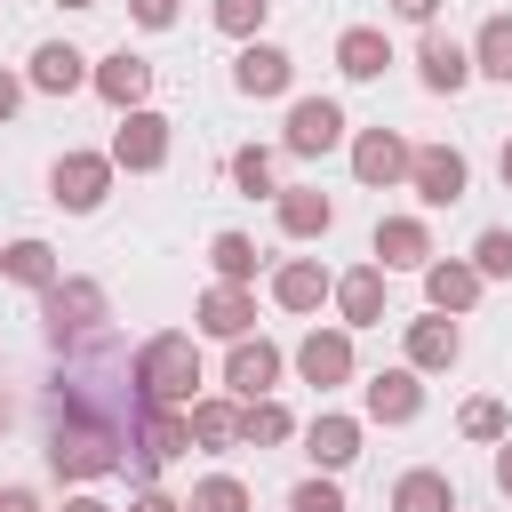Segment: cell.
Listing matches in <instances>:
<instances>
[{
    "label": "cell",
    "instance_id": "6da1fadb",
    "mask_svg": "<svg viewBox=\"0 0 512 512\" xmlns=\"http://www.w3.org/2000/svg\"><path fill=\"white\" fill-rule=\"evenodd\" d=\"M128 376H136L144 408H192L200 400V344L184 328H160V336H144V352H136Z\"/></svg>",
    "mask_w": 512,
    "mask_h": 512
},
{
    "label": "cell",
    "instance_id": "7a4b0ae2",
    "mask_svg": "<svg viewBox=\"0 0 512 512\" xmlns=\"http://www.w3.org/2000/svg\"><path fill=\"white\" fill-rule=\"evenodd\" d=\"M40 320H48V344L72 352L80 336L104 328V288L96 280H56V288H40Z\"/></svg>",
    "mask_w": 512,
    "mask_h": 512
},
{
    "label": "cell",
    "instance_id": "3957f363",
    "mask_svg": "<svg viewBox=\"0 0 512 512\" xmlns=\"http://www.w3.org/2000/svg\"><path fill=\"white\" fill-rule=\"evenodd\" d=\"M408 184H416V200H424V208H456V200H464V184H472V168H464V152H456V144H416Z\"/></svg>",
    "mask_w": 512,
    "mask_h": 512
},
{
    "label": "cell",
    "instance_id": "277c9868",
    "mask_svg": "<svg viewBox=\"0 0 512 512\" xmlns=\"http://www.w3.org/2000/svg\"><path fill=\"white\" fill-rule=\"evenodd\" d=\"M48 192H56V208L88 216V208L112 192V152H64V160L48 168Z\"/></svg>",
    "mask_w": 512,
    "mask_h": 512
},
{
    "label": "cell",
    "instance_id": "5b68a950",
    "mask_svg": "<svg viewBox=\"0 0 512 512\" xmlns=\"http://www.w3.org/2000/svg\"><path fill=\"white\" fill-rule=\"evenodd\" d=\"M408 160H416V144H408L400 128H360V144H352V176H360V184H376V192H384V184H400V176H408Z\"/></svg>",
    "mask_w": 512,
    "mask_h": 512
},
{
    "label": "cell",
    "instance_id": "8992f818",
    "mask_svg": "<svg viewBox=\"0 0 512 512\" xmlns=\"http://www.w3.org/2000/svg\"><path fill=\"white\" fill-rule=\"evenodd\" d=\"M336 136H344V104H328V96H296V104H288V136H280V144H288L296 160L328 152Z\"/></svg>",
    "mask_w": 512,
    "mask_h": 512
},
{
    "label": "cell",
    "instance_id": "52a82bcc",
    "mask_svg": "<svg viewBox=\"0 0 512 512\" xmlns=\"http://www.w3.org/2000/svg\"><path fill=\"white\" fill-rule=\"evenodd\" d=\"M168 160V120L160 112H120V128H112V168H160Z\"/></svg>",
    "mask_w": 512,
    "mask_h": 512
},
{
    "label": "cell",
    "instance_id": "ba28073f",
    "mask_svg": "<svg viewBox=\"0 0 512 512\" xmlns=\"http://www.w3.org/2000/svg\"><path fill=\"white\" fill-rule=\"evenodd\" d=\"M224 384H232L240 408H248V400H272V384H280V352H272L264 336H240L232 360H224Z\"/></svg>",
    "mask_w": 512,
    "mask_h": 512
},
{
    "label": "cell",
    "instance_id": "9c48e42d",
    "mask_svg": "<svg viewBox=\"0 0 512 512\" xmlns=\"http://www.w3.org/2000/svg\"><path fill=\"white\" fill-rule=\"evenodd\" d=\"M288 80H296V64H288V48H272V40H248V48L232 56V88H240V96H288Z\"/></svg>",
    "mask_w": 512,
    "mask_h": 512
},
{
    "label": "cell",
    "instance_id": "30bf717a",
    "mask_svg": "<svg viewBox=\"0 0 512 512\" xmlns=\"http://www.w3.org/2000/svg\"><path fill=\"white\" fill-rule=\"evenodd\" d=\"M96 96L120 104V112H144V96H152V64H144L136 48H112V56L96 64Z\"/></svg>",
    "mask_w": 512,
    "mask_h": 512
},
{
    "label": "cell",
    "instance_id": "8fae6325",
    "mask_svg": "<svg viewBox=\"0 0 512 512\" xmlns=\"http://www.w3.org/2000/svg\"><path fill=\"white\" fill-rule=\"evenodd\" d=\"M376 264H384V272H424V264H432L424 216H384V224H376Z\"/></svg>",
    "mask_w": 512,
    "mask_h": 512
},
{
    "label": "cell",
    "instance_id": "7c38bea8",
    "mask_svg": "<svg viewBox=\"0 0 512 512\" xmlns=\"http://www.w3.org/2000/svg\"><path fill=\"white\" fill-rule=\"evenodd\" d=\"M296 368H304V384H320V392L344 384V376H352V336H344V328H312V336L296 344Z\"/></svg>",
    "mask_w": 512,
    "mask_h": 512
},
{
    "label": "cell",
    "instance_id": "4fadbf2b",
    "mask_svg": "<svg viewBox=\"0 0 512 512\" xmlns=\"http://www.w3.org/2000/svg\"><path fill=\"white\" fill-rule=\"evenodd\" d=\"M320 296H336V280H328L312 256H288V264L272 272V304H280V312H320Z\"/></svg>",
    "mask_w": 512,
    "mask_h": 512
},
{
    "label": "cell",
    "instance_id": "5bb4252c",
    "mask_svg": "<svg viewBox=\"0 0 512 512\" xmlns=\"http://www.w3.org/2000/svg\"><path fill=\"white\" fill-rule=\"evenodd\" d=\"M304 456H312L320 472H344V464L360 456V416H312V424H304Z\"/></svg>",
    "mask_w": 512,
    "mask_h": 512
},
{
    "label": "cell",
    "instance_id": "9a60e30c",
    "mask_svg": "<svg viewBox=\"0 0 512 512\" xmlns=\"http://www.w3.org/2000/svg\"><path fill=\"white\" fill-rule=\"evenodd\" d=\"M416 72H424V88H432V96H456V88L472 80V56H464L448 32H424V48H416Z\"/></svg>",
    "mask_w": 512,
    "mask_h": 512
},
{
    "label": "cell",
    "instance_id": "2e32d148",
    "mask_svg": "<svg viewBox=\"0 0 512 512\" xmlns=\"http://www.w3.org/2000/svg\"><path fill=\"white\" fill-rule=\"evenodd\" d=\"M88 80H96V72H88L80 48H64V40L32 48V88H40V96H72V88H88Z\"/></svg>",
    "mask_w": 512,
    "mask_h": 512
},
{
    "label": "cell",
    "instance_id": "e0dca14e",
    "mask_svg": "<svg viewBox=\"0 0 512 512\" xmlns=\"http://www.w3.org/2000/svg\"><path fill=\"white\" fill-rule=\"evenodd\" d=\"M336 312H344V328H376V320H384V264L344 272V280H336Z\"/></svg>",
    "mask_w": 512,
    "mask_h": 512
},
{
    "label": "cell",
    "instance_id": "ac0fdd59",
    "mask_svg": "<svg viewBox=\"0 0 512 512\" xmlns=\"http://www.w3.org/2000/svg\"><path fill=\"white\" fill-rule=\"evenodd\" d=\"M416 408H424L416 368H384V376H368V416H376V424H408Z\"/></svg>",
    "mask_w": 512,
    "mask_h": 512
},
{
    "label": "cell",
    "instance_id": "d6986e66",
    "mask_svg": "<svg viewBox=\"0 0 512 512\" xmlns=\"http://www.w3.org/2000/svg\"><path fill=\"white\" fill-rule=\"evenodd\" d=\"M384 64H392V40H384L376 24H352V32L336 40V72H344V80H384Z\"/></svg>",
    "mask_w": 512,
    "mask_h": 512
},
{
    "label": "cell",
    "instance_id": "ffe728a7",
    "mask_svg": "<svg viewBox=\"0 0 512 512\" xmlns=\"http://www.w3.org/2000/svg\"><path fill=\"white\" fill-rule=\"evenodd\" d=\"M424 296H432V312H472V304H480V272H472L464 256L424 264Z\"/></svg>",
    "mask_w": 512,
    "mask_h": 512
},
{
    "label": "cell",
    "instance_id": "44dd1931",
    "mask_svg": "<svg viewBox=\"0 0 512 512\" xmlns=\"http://www.w3.org/2000/svg\"><path fill=\"white\" fill-rule=\"evenodd\" d=\"M248 320H256V296H248V288H224V280H216V288L200 296V328H208V336L240 344V336H248Z\"/></svg>",
    "mask_w": 512,
    "mask_h": 512
},
{
    "label": "cell",
    "instance_id": "7402d4cb",
    "mask_svg": "<svg viewBox=\"0 0 512 512\" xmlns=\"http://www.w3.org/2000/svg\"><path fill=\"white\" fill-rule=\"evenodd\" d=\"M328 224H336V200H328V192H312V184L280 192V232H288V240H320Z\"/></svg>",
    "mask_w": 512,
    "mask_h": 512
},
{
    "label": "cell",
    "instance_id": "603a6c76",
    "mask_svg": "<svg viewBox=\"0 0 512 512\" xmlns=\"http://www.w3.org/2000/svg\"><path fill=\"white\" fill-rule=\"evenodd\" d=\"M184 416H192V448H208V456L240 448V400H192Z\"/></svg>",
    "mask_w": 512,
    "mask_h": 512
},
{
    "label": "cell",
    "instance_id": "cb8c5ba5",
    "mask_svg": "<svg viewBox=\"0 0 512 512\" xmlns=\"http://www.w3.org/2000/svg\"><path fill=\"white\" fill-rule=\"evenodd\" d=\"M392 512H456V480H448V472H432V464H416V472H400Z\"/></svg>",
    "mask_w": 512,
    "mask_h": 512
},
{
    "label": "cell",
    "instance_id": "d4e9b609",
    "mask_svg": "<svg viewBox=\"0 0 512 512\" xmlns=\"http://www.w3.org/2000/svg\"><path fill=\"white\" fill-rule=\"evenodd\" d=\"M0 272H8L16 288H56V280H64L48 240H8V248H0Z\"/></svg>",
    "mask_w": 512,
    "mask_h": 512
},
{
    "label": "cell",
    "instance_id": "484cf974",
    "mask_svg": "<svg viewBox=\"0 0 512 512\" xmlns=\"http://www.w3.org/2000/svg\"><path fill=\"white\" fill-rule=\"evenodd\" d=\"M456 352H464L456 320H408V368H456Z\"/></svg>",
    "mask_w": 512,
    "mask_h": 512
},
{
    "label": "cell",
    "instance_id": "4316f807",
    "mask_svg": "<svg viewBox=\"0 0 512 512\" xmlns=\"http://www.w3.org/2000/svg\"><path fill=\"white\" fill-rule=\"evenodd\" d=\"M208 264H216V280H224V288H248L264 256H256V240H248V232H216V240H208Z\"/></svg>",
    "mask_w": 512,
    "mask_h": 512
},
{
    "label": "cell",
    "instance_id": "83f0119b",
    "mask_svg": "<svg viewBox=\"0 0 512 512\" xmlns=\"http://www.w3.org/2000/svg\"><path fill=\"white\" fill-rule=\"evenodd\" d=\"M288 432H296V416H288L280 400H248V408H240V440H248V448H280Z\"/></svg>",
    "mask_w": 512,
    "mask_h": 512
},
{
    "label": "cell",
    "instance_id": "f1b7e54d",
    "mask_svg": "<svg viewBox=\"0 0 512 512\" xmlns=\"http://www.w3.org/2000/svg\"><path fill=\"white\" fill-rule=\"evenodd\" d=\"M472 72L512 80V16H488V24H480V40H472Z\"/></svg>",
    "mask_w": 512,
    "mask_h": 512
},
{
    "label": "cell",
    "instance_id": "f546056e",
    "mask_svg": "<svg viewBox=\"0 0 512 512\" xmlns=\"http://www.w3.org/2000/svg\"><path fill=\"white\" fill-rule=\"evenodd\" d=\"M184 512H248V488H240L232 472H208V480L184 496Z\"/></svg>",
    "mask_w": 512,
    "mask_h": 512
},
{
    "label": "cell",
    "instance_id": "4dcf8cb0",
    "mask_svg": "<svg viewBox=\"0 0 512 512\" xmlns=\"http://www.w3.org/2000/svg\"><path fill=\"white\" fill-rule=\"evenodd\" d=\"M456 432H464V440H512V416H504V400H464Z\"/></svg>",
    "mask_w": 512,
    "mask_h": 512
},
{
    "label": "cell",
    "instance_id": "1f68e13d",
    "mask_svg": "<svg viewBox=\"0 0 512 512\" xmlns=\"http://www.w3.org/2000/svg\"><path fill=\"white\" fill-rule=\"evenodd\" d=\"M472 272H480V280H512V232H504V224L472 240Z\"/></svg>",
    "mask_w": 512,
    "mask_h": 512
},
{
    "label": "cell",
    "instance_id": "d6a6232c",
    "mask_svg": "<svg viewBox=\"0 0 512 512\" xmlns=\"http://www.w3.org/2000/svg\"><path fill=\"white\" fill-rule=\"evenodd\" d=\"M264 16H272V0H216V32H232V40H256Z\"/></svg>",
    "mask_w": 512,
    "mask_h": 512
},
{
    "label": "cell",
    "instance_id": "836d02e7",
    "mask_svg": "<svg viewBox=\"0 0 512 512\" xmlns=\"http://www.w3.org/2000/svg\"><path fill=\"white\" fill-rule=\"evenodd\" d=\"M232 184L256 200V192H272V152L264 144H248V152H232Z\"/></svg>",
    "mask_w": 512,
    "mask_h": 512
},
{
    "label": "cell",
    "instance_id": "e575fe53",
    "mask_svg": "<svg viewBox=\"0 0 512 512\" xmlns=\"http://www.w3.org/2000/svg\"><path fill=\"white\" fill-rule=\"evenodd\" d=\"M288 512H344V488H336V480H304V488L288 496Z\"/></svg>",
    "mask_w": 512,
    "mask_h": 512
},
{
    "label": "cell",
    "instance_id": "d590c367",
    "mask_svg": "<svg viewBox=\"0 0 512 512\" xmlns=\"http://www.w3.org/2000/svg\"><path fill=\"white\" fill-rule=\"evenodd\" d=\"M128 16H136V24H152V32H160V24H176V0H128Z\"/></svg>",
    "mask_w": 512,
    "mask_h": 512
},
{
    "label": "cell",
    "instance_id": "8d00e7d4",
    "mask_svg": "<svg viewBox=\"0 0 512 512\" xmlns=\"http://www.w3.org/2000/svg\"><path fill=\"white\" fill-rule=\"evenodd\" d=\"M16 104H24V80H16V72H0V120H16Z\"/></svg>",
    "mask_w": 512,
    "mask_h": 512
},
{
    "label": "cell",
    "instance_id": "74e56055",
    "mask_svg": "<svg viewBox=\"0 0 512 512\" xmlns=\"http://www.w3.org/2000/svg\"><path fill=\"white\" fill-rule=\"evenodd\" d=\"M128 512H184V504H176V496H160V488H136V504H128Z\"/></svg>",
    "mask_w": 512,
    "mask_h": 512
},
{
    "label": "cell",
    "instance_id": "f35d334b",
    "mask_svg": "<svg viewBox=\"0 0 512 512\" xmlns=\"http://www.w3.org/2000/svg\"><path fill=\"white\" fill-rule=\"evenodd\" d=\"M392 16H408V24H432V16H440V0H392Z\"/></svg>",
    "mask_w": 512,
    "mask_h": 512
},
{
    "label": "cell",
    "instance_id": "ab89813d",
    "mask_svg": "<svg viewBox=\"0 0 512 512\" xmlns=\"http://www.w3.org/2000/svg\"><path fill=\"white\" fill-rule=\"evenodd\" d=\"M0 512H40V496L32 488H0Z\"/></svg>",
    "mask_w": 512,
    "mask_h": 512
},
{
    "label": "cell",
    "instance_id": "60d3db41",
    "mask_svg": "<svg viewBox=\"0 0 512 512\" xmlns=\"http://www.w3.org/2000/svg\"><path fill=\"white\" fill-rule=\"evenodd\" d=\"M496 488L512 496V440H496Z\"/></svg>",
    "mask_w": 512,
    "mask_h": 512
},
{
    "label": "cell",
    "instance_id": "b9f144b4",
    "mask_svg": "<svg viewBox=\"0 0 512 512\" xmlns=\"http://www.w3.org/2000/svg\"><path fill=\"white\" fill-rule=\"evenodd\" d=\"M64 512H112V504H104V496H72Z\"/></svg>",
    "mask_w": 512,
    "mask_h": 512
},
{
    "label": "cell",
    "instance_id": "7bdbcfd3",
    "mask_svg": "<svg viewBox=\"0 0 512 512\" xmlns=\"http://www.w3.org/2000/svg\"><path fill=\"white\" fill-rule=\"evenodd\" d=\"M496 168H504V192H512V136H504V160H496Z\"/></svg>",
    "mask_w": 512,
    "mask_h": 512
},
{
    "label": "cell",
    "instance_id": "ee69618b",
    "mask_svg": "<svg viewBox=\"0 0 512 512\" xmlns=\"http://www.w3.org/2000/svg\"><path fill=\"white\" fill-rule=\"evenodd\" d=\"M56 8H96V0H56Z\"/></svg>",
    "mask_w": 512,
    "mask_h": 512
},
{
    "label": "cell",
    "instance_id": "f6af8a7d",
    "mask_svg": "<svg viewBox=\"0 0 512 512\" xmlns=\"http://www.w3.org/2000/svg\"><path fill=\"white\" fill-rule=\"evenodd\" d=\"M0 432H8V392H0Z\"/></svg>",
    "mask_w": 512,
    "mask_h": 512
}]
</instances>
